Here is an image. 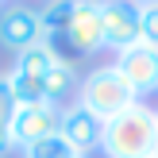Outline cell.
<instances>
[{
	"mask_svg": "<svg viewBox=\"0 0 158 158\" xmlns=\"http://www.w3.org/2000/svg\"><path fill=\"white\" fill-rule=\"evenodd\" d=\"M100 151L108 158H151V154H158V108L135 100L127 112L112 116L104 123Z\"/></svg>",
	"mask_w": 158,
	"mask_h": 158,
	"instance_id": "1",
	"label": "cell"
},
{
	"mask_svg": "<svg viewBox=\"0 0 158 158\" xmlns=\"http://www.w3.org/2000/svg\"><path fill=\"white\" fill-rule=\"evenodd\" d=\"M135 89H131L127 81H123V73L108 62V66H97V69H89V73L81 77V89H77V104L81 108H89L97 120H112V116H120V112H127L131 104H135Z\"/></svg>",
	"mask_w": 158,
	"mask_h": 158,
	"instance_id": "2",
	"label": "cell"
},
{
	"mask_svg": "<svg viewBox=\"0 0 158 158\" xmlns=\"http://www.w3.org/2000/svg\"><path fill=\"white\" fill-rule=\"evenodd\" d=\"M58 58H62V54L54 50L50 43H39V46H31V50L15 54L12 69L4 73V81H8V89H12L15 104L43 100V81H46V73H50V66H54Z\"/></svg>",
	"mask_w": 158,
	"mask_h": 158,
	"instance_id": "3",
	"label": "cell"
},
{
	"mask_svg": "<svg viewBox=\"0 0 158 158\" xmlns=\"http://www.w3.org/2000/svg\"><path fill=\"white\" fill-rule=\"evenodd\" d=\"M58 43H66V50L77 54V58H93V54L104 50V23H100V4L97 0H73L69 23H66Z\"/></svg>",
	"mask_w": 158,
	"mask_h": 158,
	"instance_id": "4",
	"label": "cell"
},
{
	"mask_svg": "<svg viewBox=\"0 0 158 158\" xmlns=\"http://www.w3.org/2000/svg\"><path fill=\"white\" fill-rule=\"evenodd\" d=\"M58 120H62V108L46 104V100H31V104H15L12 116V143L19 151L43 143L46 135H58Z\"/></svg>",
	"mask_w": 158,
	"mask_h": 158,
	"instance_id": "5",
	"label": "cell"
},
{
	"mask_svg": "<svg viewBox=\"0 0 158 158\" xmlns=\"http://www.w3.org/2000/svg\"><path fill=\"white\" fill-rule=\"evenodd\" d=\"M112 66L123 73V81L135 89L139 100H143L147 93H158V46H151V43L139 39L135 46H127V50L116 54Z\"/></svg>",
	"mask_w": 158,
	"mask_h": 158,
	"instance_id": "6",
	"label": "cell"
},
{
	"mask_svg": "<svg viewBox=\"0 0 158 158\" xmlns=\"http://www.w3.org/2000/svg\"><path fill=\"white\" fill-rule=\"evenodd\" d=\"M0 43L12 54H23L31 46L43 43V23H39V12L27 4H4L0 8Z\"/></svg>",
	"mask_w": 158,
	"mask_h": 158,
	"instance_id": "7",
	"label": "cell"
},
{
	"mask_svg": "<svg viewBox=\"0 0 158 158\" xmlns=\"http://www.w3.org/2000/svg\"><path fill=\"white\" fill-rule=\"evenodd\" d=\"M58 135L66 139V143L73 147L77 154H85V158H89L93 151H100V139H104V120H97L89 108H81V104L73 100V104H66V108H62Z\"/></svg>",
	"mask_w": 158,
	"mask_h": 158,
	"instance_id": "8",
	"label": "cell"
},
{
	"mask_svg": "<svg viewBox=\"0 0 158 158\" xmlns=\"http://www.w3.org/2000/svg\"><path fill=\"white\" fill-rule=\"evenodd\" d=\"M100 23H104V46L108 50H127L139 43V4L131 0H108L100 4Z\"/></svg>",
	"mask_w": 158,
	"mask_h": 158,
	"instance_id": "9",
	"label": "cell"
},
{
	"mask_svg": "<svg viewBox=\"0 0 158 158\" xmlns=\"http://www.w3.org/2000/svg\"><path fill=\"white\" fill-rule=\"evenodd\" d=\"M77 89H81V73H77V66L69 58H58L50 66V73H46L43 81V100L54 108H66L77 100Z\"/></svg>",
	"mask_w": 158,
	"mask_h": 158,
	"instance_id": "10",
	"label": "cell"
},
{
	"mask_svg": "<svg viewBox=\"0 0 158 158\" xmlns=\"http://www.w3.org/2000/svg\"><path fill=\"white\" fill-rule=\"evenodd\" d=\"M69 12H73V0H58V4H50V8H43L39 12V23H43V43H58L62 39V31H66V23H69Z\"/></svg>",
	"mask_w": 158,
	"mask_h": 158,
	"instance_id": "11",
	"label": "cell"
},
{
	"mask_svg": "<svg viewBox=\"0 0 158 158\" xmlns=\"http://www.w3.org/2000/svg\"><path fill=\"white\" fill-rule=\"evenodd\" d=\"M12 116H15V97L8 89V81L0 77V158L15 147L12 143Z\"/></svg>",
	"mask_w": 158,
	"mask_h": 158,
	"instance_id": "12",
	"label": "cell"
},
{
	"mask_svg": "<svg viewBox=\"0 0 158 158\" xmlns=\"http://www.w3.org/2000/svg\"><path fill=\"white\" fill-rule=\"evenodd\" d=\"M73 154H77V151H73L62 135H46L43 143H35V147L23 151V158H73Z\"/></svg>",
	"mask_w": 158,
	"mask_h": 158,
	"instance_id": "13",
	"label": "cell"
},
{
	"mask_svg": "<svg viewBox=\"0 0 158 158\" xmlns=\"http://www.w3.org/2000/svg\"><path fill=\"white\" fill-rule=\"evenodd\" d=\"M139 39L151 43V46H158V0L139 4Z\"/></svg>",
	"mask_w": 158,
	"mask_h": 158,
	"instance_id": "14",
	"label": "cell"
},
{
	"mask_svg": "<svg viewBox=\"0 0 158 158\" xmlns=\"http://www.w3.org/2000/svg\"><path fill=\"white\" fill-rule=\"evenodd\" d=\"M73 158H85V154H73Z\"/></svg>",
	"mask_w": 158,
	"mask_h": 158,
	"instance_id": "15",
	"label": "cell"
},
{
	"mask_svg": "<svg viewBox=\"0 0 158 158\" xmlns=\"http://www.w3.org/2000/svg\"><path fill=\"white\" fill-rule=\"evenodd\" d=\"M151 158H158V154H151Z\"/></svg>",
	"mask_w": 158,
	"mask_h": 158,
	"instance_id": "16",
	"label": "cell"
}]
</instances>
